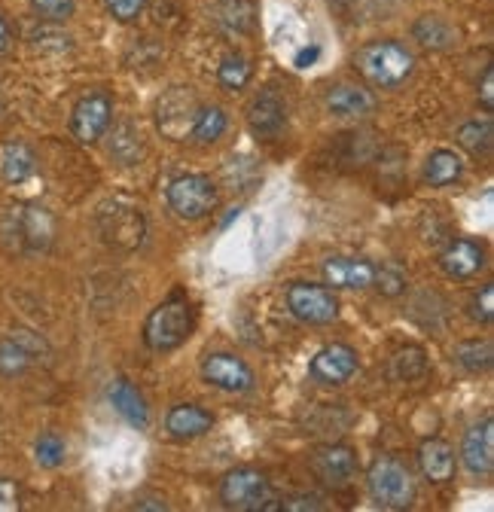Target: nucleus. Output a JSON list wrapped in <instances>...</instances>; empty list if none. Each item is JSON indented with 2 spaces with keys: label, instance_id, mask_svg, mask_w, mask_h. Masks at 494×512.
I'll return each instance as SVG.
<instances>
[{
  "label": "nucleus",
  "instance_id": "10",
  "mask_svg": "<svg viewBox=\"0 0 494 512\" xmlns=\"http://www.w3.org/2000/svg\"><path fill=\"white\" fill-rule=\"evenodd\" d=\"M308 464H312L315 476L324 485H333V488H345L357 473V455L348 445H321Z\"/></svg>",
  "mask_w": 494,
  "mask_h": 512
},
{
  "label": "nucleus",
  "instance_id": "36",
  "mask_svg": "<svg viewBox=\"0 0 494 512\" xmlns=\"http://www.w3.org/2000/svg\"><path fill=\"white\" fill-rule=\"evenodd\" d=\"M0 509H19V485L13 479H0Z\"/></svg>",
  "mask_w": 494,
  "mask_h": 512
},
{
  "label": "nucleus",
  "instance_id": "16",
  "mask_svg": "<svg viewBox=\"0 0 494 512\" xmlns=\"http://www.w3.org/2000/svg\"><path fill=\"white\" fill-rule=\"evenodd\" d=\"M247 122H251L254 135L257 138H278L281 128L287 122V110H284V101L272 92V89H263L251 107H247Z\"/></svg>",
  "mask_w": 494,
  "mask_h": 512
},
{
  "label": "nucleus",
  "instance_id": "27",
  "mask_svg": "<svg viewBox=\"0 0 494 512\" xmlns=\"http://www.w3.org/2000/svg\"><path fill=\"white\" fill-rule=\"evenodd\" d=\"M455 360L467 369V372H473V375H479V372H488L491 369V363H494V348H491V342L488 339H473V342H461L458 348H455Z\"/></svg>",
  "mask_w": 494,
  "mask_h": 512
},
{
  "label": "nucleus",
  "instance_id": "23",
  "mask_svg": "<svg viewBox=\"0 0 494 512\" xmlns=\"http://www.w3.org/2000/svg\"><path fill=\"white\" fill-rule=\"evenodd\" d=\"M412 37L424 46V49H446L455 43V28L443 19V16H421L412 25Z\"/></svg>",
  "mask_w": 494,
  "mask_h": 512
},
{
  "label": "nucleus",
  "instance_id": "3",
  "mask_svg": "<svg viewBox=\"0 0 494 512\" xmlns=\"http://www.w3.org/2000/svg\"><path fill=\"white\" fill-rule=\"evenodd\" d=\"M369 497L382 509H409L415 500V479L397 458H379L366 476Z\"/></svg>",
  "mask_w": 494,
  "mask_h": 512
},
{
  "label": "nucleus",
  "instance_id": "21",
  "mask_svg": "<svg viewBox=\"0 0 494 512\" xmlns=\"http://www.w3.org/2000/svg\"><path fill=\"white\" fill-rule=\"evenodd\" d=\"M37 171V159L25 144H7L4 153H0V174H4L7 183L19 186L28 177H34Z\"/></svg>",
  "mask_w": 494,
  "mask_h": 512
},
{
  "label": "nucleus",
  "instance_id": "25",
  "mask_svg": "<svg viewBox=\"0 0 494 512\" xmlns=\"http://www.w3.org/2000/svg\"><path fill=\"white\" fill-rule=\"evenodd\" d=\"M19 232L28 241V247H46L52 238V217L43 208H25L19 214Z\"/></svg>",
  "mask_w": 494,
  "mask_h": 512
},
{
  "label": "nucleus",
  "instance_id": "24",
  "mask_svg": "<svg viewBox=\"0 0 494 512\" xmlns=\"http://www.w3.org/2000/svg\"><path fill=\"white\" fill-rule=\"evenodd\" d=\"M226 125H229V119L220 107H199L193 116V125H190V135L196 144H214L223 138Z\"/></svg>",
  "mask_w": 494,
  "mask_h": 512
},
{
  "label": "nucleus",
  "instance_id": "5",
  "mask_svg": "<svg viewBox=\"0 0 494 512\" xmlns=\"http://www.w3.org/2000/svg\"><path fill=\"white\" fill-rule=\"evenodd\" d=\"M220 500L229 509L238 512H260V509H278V500H272V485L260 470H232L223 476Z\"/></svg>",
  "mask_w": 494,
  "mask_h": 512
},
{
  "label": "nucleus",
  "instance_id": "14",
  "mask_svg": "<svg viewBox=\"0 0 494 512\" xmlns=\"http://www.w3.org/2000/svg\"><path fill=\"white\" fill-rule=\"evenodd\" d=\"M440 266L449 278H458V281H467L473 275L482 272L485 266V250L482 244L470 241V238H455L443 253H440Z\"/></svg>",
  "mask_w": 494,
  "mask_h": 512
},
{
  "label": "nucleus",
  "instance_id": "1",
  "mask_svg": "<svg viewBox=\"0 0 494 512\" xmlns=\"http://www.w3.org/2000/svg\"><path fill=\"white\" fill-rule=\"evenodd\" d=\"M354 68L366 83L379 89H397L415 71V55L397 40H373L354 55Z\"/></svg>",
  "mask_w": 494,
  "mask_h": 512
},
{
  "label": "nucleus",
  "instance_id": "34",
  "mask_svg": "<svg viewBox=\"0 0 494 512\" xmlns=\"http://www.w3.org/2000/svg\"><path fill=\"white\" fill-rule=\"evenodd\" d=\"M470 317L479 320V324H491V317H494V284H485L470 299Z\"/></svg>",
  "mask_w": 494,
  "mask_h": 512
},
{
  "label": "nucleus",
  "instance_id": "12",
  "mask_svg": "<svg viewBox=\"0 0 494 512\" xmlns=\"http://www.w3.org/2000/svg\"><path fill=\"white\" fill-rule=\"evenodd\" d=\"M315 381L321 384H345L354 372H357V351L351 345H327L312 357V366H308Z\"/></svg>",
  "mask_w": 494,
  "mask_h": 512
},
{
  "label": "nucleus",
  "instance_id": "22",
  "mask_svg": "<svg viewBox=\"0 0 494 512\" xmlns=\"http://www.w3.org/2000/svg\"><path fill=\"white\" fill-rule=\"evenodd\" d=\"M464 174V159L455 153V150H437L427 156V165H424V180L430 186H449L455 183L458 177Z\"/></svg>",
  "mask_w": 494,
  "mask_h": 512
},
{
  "label": "nucleus",
  "instance_id": "9",
  "mask_svg": "<svg viewBox=\"0 0 494 512\" xmlns=\"http://www.w3.org/2000/svg\"><path fill=\"white\" fill-rule=\"evenodd\" d=\"M113 119V101L104 95V92H95V95H86L77 107H74V116H71V135L80 141V144H92L98 141L107 125Z\"/></svg>",
  "mask_w": 494,
  "mask_h": 512
},
{
  "label": "nucleus",
  "instance_id": "6",
  "mask_svg": "<svg viewBox=\"0 0 494 512\" xmlns=\"http://www.w3.org/2000/svg\"><path fill=\"white\" fill-rule=\"evenodd\" d=\"M287 308L296 320L312 327H327L339 317V299L333 287L312 284V281H296L287 290Z\"/></svg>",
  "mask_w": 494,
  "mask_h": 512
},
{
  "label": "nucleus",
  "instance_id": "7",
  "mask_svg": "<svg viewBox=\"0 0 494 512\" xmlns=\"http://www.w3.org/2000/svg\"><path fill=\"white\" fill-rule=\"evenodd\" d=\"M98 226H101L104 241L119 250H135L144 241V217L132 205H122V202L104 205L98 214Z\"/></svg>",
  "mask_w": 494,
  "mask_h": 512
},
{
  "label": "nucleus",
  "instance_id": "33",
  "mask_svg": "<svg viewBox=\"0 0 494 512\" xmlns=\"http://www.w3.org/2000/svg\"><path fill=\"white\" fill-rule=\"evenodd\" d=\"M373 284H376L385 296H400V293L406 290V275H403L397 266H382V269H376Z\"/></svg>",
  "mask_w": 494,
  "mask_h": 512
},
{
  "label": "nucleus",
  "instance_id": "19",
  "mask_svg": "<svg viewBox=\"0 0 494 512\" xmlns=\"http://www.w3.org/2000/svg\"><path fill=\"white\" fill-rule=\"evenodd\" d=\"M214 427V415L196 403H180L168 412L165 418V430L174 439H199Z\"/></svg>",
  "mask_w": 494,
  "mask_h": 512
},
{
  "label": "nucleus",
  "instance_id": "4",
  "mask_svg": "<svg viewBox=\"0 0 494 512\" xmlns=\"http://www.w3.org/2000/svg\"><path fill=\"white\" fill-rule=\"evenodd\" d=\"M168 208L180 220H202L217 208V186L205 174H183L168 183Z\"/></svg>",
  "mask_w": 494,
  "mask_h": 512
},
{
  "label": "nucleus",
  "instance_id": "35",
  "mask_svg": "<svg viewBox=\"0 0 494 512\" xmlns=\"http://www.w3.org/2000/svg\"><path fill=\"white\" fill-rule=\"evenodd\" d=\"M278 509H287V512H321L324 500L318 494H293V497L278 500Z\"/></svg>",
  "mask_w": 494,
  "mask_h": 512
},
{
  "label": "nucleus",
  "instance_id": "20",
  "mask_svg": "<svg viewBox=\"0 0 494 512\" xmlns=\"http://www.w3.org/2000/svg\"><path fill=\"white\" fill-rule=\"evenodd\" d=\"M110 403H113V409H116L122 418H126L132 427L147 430V424H150L147 400L141 397V391L135 388V384H132L129 378H116V381L110 384Z\"/></svg>",
  "mask_w": 494,
  "mask_h": 512
},
{
  "label": "nucleus",
  "instance_id": "31",
  "mask_svg": "<svg viewBox=\"0 0 494 512\" xmlns=\"http://www.w3.org/2000/svg\"><path fill=\"white\" fill-rule=\"evenodd\" d=\"M31 7L46 22H65L74 16V0H31Z\"/></svg>",
  "mask_w": 494,
  "mask_h": 512
},
{
  "label": "nucleus",
  "instance_id": "8",
  "mask_svg": "<svg viewBox=\"0 0 494 512\" xmlns=\"http://www.w3.org/2000/svg\"><path fill=\"white\" fill-rule=\"evenodd\" d=\"M202 378L211 388L229 391V394H244L254 388V372L241 357L235 354H211L202 363Z\"/></svg>",
  "mask_w": 494,
  "mask_h": 512
},
{
  "label": "nucleus",
  "instance_id": "40",
  "mask_svg": "<svg viewBox=\"0 0 494 512\" xmlns=\"http://www.w3.org/2000/svg\"><path fill=\"white\" fill-rule=\"evenodd\" d=\"M135 509H156V512H165L168 509V503L165 500H141V503H135Z\"/></svg>",
  "mask_w": 494,
  "mask_h": 512
},
{
  "label": "nucleus",
  "instance_id": "29",
  "mask_svg": "<svg viewBox=\"0 0 494 512\" xmlns=\"http://www.w3.org/2000/svg\"><path fill=\"white\" fill-rule=\"evenodd\" d=\"M65 455H68V448H65V439H61L58 433H43L34 445V458L40 467L46 470H55L65 464Z\"/></svg>",
  "mask_w": 494,
  "mask_h": 512
},
{
  "label": "nucleus",
  "instance_id": "15",
  "mask_svg": "<svg viewBox=\"0 0 494 512\" xmlns=\"http://www.w3.org/2000/svg\"><path fill=\"white\" fill-rule=\"evenodd\" d=\"M324 278L330 287L339 290H366L373 287L376 266L366 260H354V256H333L324 263Z\"/></svg>",
  "mask_w": 494,
  "mask_h": 512
},
{
  "label": "nucleus",
  "instance_id": "39",
  "mask_svg": "<svg viewBox=\"0 0 494 512\" xmlns=\"http://www.w3.org/2000/svg\"><path fill=\"white\" fill-rule=\"evenodd\" d=\"M10 43H13V31H10L7 19L0 16V55H4V52L10 49Z\"/></svg>",
  "mask_w": 494,
  "mask_h": 512
},
{
  "label": "nucleus",
  "instance_id": "17",
  "mask_svg": "<svg viewBox=\"0 0 494 512\" xmlns=\"http://www.w3.org/2000/svg\"><path fill=\"white\" fill-rule=\"evenodd\" d=\"M327 110L336 119H363L376 110V95L354 83H339L327 92Z\"/></svg>",
  "mask_w": 494,
  "mask_h": 512
},
{
  "label": "nucleus",
  "instance_id": "2",
  "mask_svg": "<svg viewBox=\"0 0 494 512\" xmlns=\"http://www.w3.org/2000/svg\"><path fill=\"white\" fill-rule=\"evenodd\" d=\"M196 330V311L187 296H171L150 311L144 324V342L153 351H174L187 342Z\"/></svg>",
  "mask_w": 494,
  "mask_h": 512
},
{
  "label": "nucleus",
  "instance_id": "30",
  "mask_svg": "<svg viewBox=\"0 0 494 512\" xmlns=\"http://www.w3.org/2000/svg\"><path fill=\"white\" fill-rule=\"evenodd\" d=\"M427 372V360H424V351L421 348H406L394 357V366H391V375L400 378V381H415Z\"/></svg>",
  "mask_w": 494,
  "mask_h": 512
},
{
  "label": "nucleus",
  "instance_id": "38",
  "mask_svg": "<svg viewBox=\"0 0 494 512\" xmlns=\"http://www.w3.org/2000/svg\"><path fill=\"white\" fill-rule=\"evenodd\" d=\"M318 58H321V46H308L296 55V68H312Z\"/></svg>",
  "mask_w": 494,
  "mask_h": 512
},
{
  "label": "nucleus",
  "instance_id": "11",
  "mask_svg": "<svg viewBox=\"0 0 494 512\" xmlns=\"http://www.w3.org/2000/svg\"><path fill=\"white\" fill-rule=\"evenodd\" d=\"M461 458L473 476H491L494 473V418L491 415L467 430L464 445H461Z\"/></svg>",
  "mask_w": 494,
  "mask_h": 512
},
{
  "label": "nucleus",
  "instance_id": "37",
  "mask_svg": "<svg viewBox=\"0 0 494 512\" xmlns=\"http://www.w3.org/2000/svg\"><path fill=\"white\" fill-rule=\"evenodd\" d=\"M479 104L491 113L494 110V68H485L482 86H479Z\"/></svg>",
  "mask_w": 494,
  "mask_h": 512
},
{
  "label": "nucleus",
  "instance_id": "32",
  "mask_svg": "<svg viewBox=\"0 0 494 512\" xmlns=\"http://www.w3.org/2000/svg\"><path fill=\"white\" fill-rule=\"evenodd\" d=\"M104 4H107V13L116 22H126V25L141 19L144 10H147V0H104Z\"/></svg>",
  "mask_w": 494,
  "mask_h": 512
},
{
  "label": "nucleus",
  "instance_id": "18",
  "mask_svg": "<svg viewBox=\"0 0 494 512\" xmlns=\"http://www.w3.org/2000/svg\"><path fill=\"white\" fill-rule=\"evenodd\" d=\"M418 464L424 479L434 485H446L455 476V448L443 439H427L418 448Z\"/></svg>",
  "mask_w": 494,
  "mask_h": 512
},
{
  "label": "nucleus",
  "instance_id": "13",
  "mask_svg": "<svg viewBox=\"0 0 494 512\" xmlns=\"http://www.w3.org/2000/svg\"><path fill=\"white\" fill-rule=\"evenodd\" d=\"M46 345L28 333V330H16L13 336L0 339V375H22L31 369V363L37 360V354H43Z\"/></svg>",
  "mask_w": 494,
  "mask_h": 512
},
{
  "label": "nucleus",
  "instance_id": "28",
  "mask_svg": "<svg viewBox=\"0 0 494 512\" xmlns=\"http://www.w3.org/2000/svg\"><path fill=\"white\" fill-rule=\"evenodd\" d=\"M251 74H254V68H251V61H247L244 55H226L223 64H220V71H217V80H220L223 89L238 92V89H244L247 83H251Z\"/></svg>",
  "mask_w": 494,
  "mask_h": 512
},
{
  "label": "nucleus",
  "instance_id": "26",
  "mask_svg": "<svg viewBox=\"0 0 494 512\" xmlns=\"http://www.w3.org/2000/svg\"><path fill=\"white\" fill-rule=\"evenodd\" d=\"M458 144L473 153V156H488L491 153V144H494V128H491V119H476V122H467L458 128Z\"/></svg>",
  "mask_w": 494,
  "mask_h": 512
}]
</instances>
